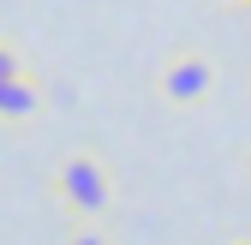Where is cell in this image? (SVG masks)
Segmentation results:
<instances>
[{
  "mask_svg": "<svg viewBox=\"0 0 251 245\" xmlns=\"http://www.w3.org/2000/svg\"><path fill=\"white\" fill-rule=\"evenodd\" d=\"M60 197H66L78 216H96V209L108 203V173L90 162V156H72L66 168H60Z\"/></svg>",
  "mask_w": 251,
  "mask_h": 245,
  "instance_id": "6da1fadb",
  "label": "cell"
},
{
  "mask_svg": "<svg viewBox=\"0 0 251 245\" xmlns=\"http://www.w3.org/2000/svg\"><path fill=\"white\" fill-rule=\"evenodd\" d=\"M162 84H168L174 102H203V96H209V66H203L198 54H179L174 66L162 72Z\"/></svg>",
  "mask_w": 251,
  "mask_h": 245,
  "instance_id": "7a4b0ae2",
  "label": "cell"
},
{
  "mask_svg": "<svg viewBox=\"0 0 251 245\" xmlns=\"http://www.w3.org/2000/svg\"><path fill=\"white\" fill-rule=\"evenodd\" d=\"M36 114V84L24 72L18 78H0V120H30Z\"/></svg>",
  "mask_w": 251,
  "mask_h": 245,
  "instance_id": "3957f363",
  "label": "cell"
},
{
  "mask_svg": "<svg viewBox=\"0 0 251 245\" xmlns=\"http://www.w3.org/2000/svg\"><path fill=\"white\" fill-rule=\"evenodd\" d=\"M0 78H18V54H12L6 42H0Z\"/></svg>",
  "mask_w": 251,
  "mask_h": 245,
  "instance_id": "277c9868",
  "label": "cell"
},
{
  "mask_svg": "<svg viewBox=\"0 0 251 245\" xmlns=\"http://www.w3.org/2000/svg\"><path fill=\"white\" fill-rule=\"evenodd\" d=\"M72 245H102V239H96V233H78V239H72Z\"/></svg>",
  "mask_w": 251,
  "mask_h": 245,
  "instance_id": "5b68a950",
  "label": "cell"
},
{
  "mask_svg": "<svg viewBox=\"0 0 251 245\" xmlns=\"http://www.w3.org/2000/svg\"><path fill=\"white\" fill-rule=\"evenodd\" d=\"M245 173H251V162H245Z\"/></svg>",
  "mask_w": 251,
  "mask_h": 245,
  "instance_id": "8992f818",
  "label": "cell"
}]
</instances>
